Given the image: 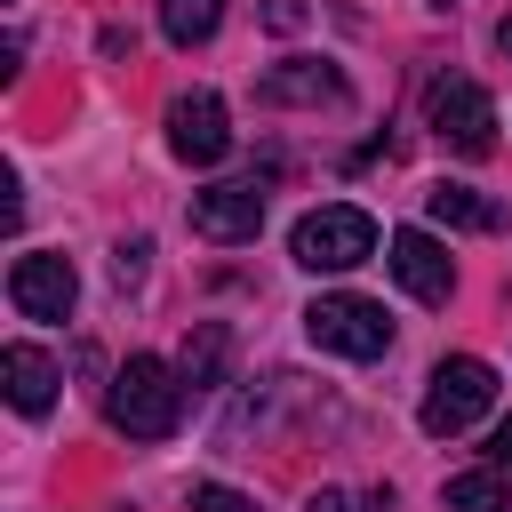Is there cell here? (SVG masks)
<instances>
[{"instance_id": "obj_1", "label": "cell", "mask_w": 512, "mask_h": 512, "mask_svg": "<svg viewBox=\"0 0 512 512\" xmlns=\"http://www.w3.org/2000/svg\"><path fill=\"white\" fill-rule=\"evenodd\" d=\"M104 416H112L128 440H168L176 416H184V368H168V360H152V352H128V360L112 368Z\"/></svg>"}, {"instance_id": "obj_2", "label": "cell", "mask_w": 512, "mask_h": 512, "mask_svg": "<svg viewBox=\"0 0 512 512\" xmlns=\"http://www.w3.org/2000/svg\"><path fill=\"white\" fill-rule=\"evenodd\" d=\"M496 408V368L488 360H472V352H456V360H440L432 368V384H424V432L432 440H456V432H472L480 416Z\"/></svg>"}, {"instance_id": "obj_3", "label": "cell", "mask_w": 512, "mask_h": 512, "mask_svg": "<svg viewBox=\"0 0 512 512\" xmlns=\"http://www.w3.org/2000/svg\"><path fill=\"white\" fill-rule=\"evenodd\" d=\"M304 336H312L320 352H336V360H376V352H392L384 304H376V296H344V288L304 304Z\"/></svg>"}, {"instance_id": "obj_4", "label": "cell", "mask_w": 512, "mask_h": 512, "mask_svg": "<svg viewBox=\"0 0 512 512\" xmlns=\"http://www.w3.org/2000/svg\"><path fill=\"white\" fill-rule=\"evenodd\" d=\"M296 264L304 272H352V264H368L376 256V224H368V208H312L304 224H296Z\"/></svg>"}, {"instance_id": "obj_5", "label": "cell", "mask_w": 512, "mask_h": 512, "mask_svg": "<svg viewBox=\"0 0 512 512\" xmlns=\"http://www.w3.org/2000/svg\"><path fill=\"white\" fill-rule=\"evenodd\" d=\"M424 120H432V136H440L448 152H464V160H480V152L496 144V104H488L480 80H432Z\"/></svg>"}, {"instance_id": "obj_6", "label": "cell", "mask_w": 512, "mask_h": 512, "mask_svg": "<svg viewBox=\"0 0 512 512\" xmlns=\"http://www.w3.org/2000/svg\"><path fill=\"white\" fill-rule=\"evenodd\" d=\"M168 152H176V160H192V168H216V160L232 152V120H224V96H208V88L176 96V104H168Z\"/></svg>"}, {"instance_id": "obj_7", "label": "cell", "mask_w": 512, "mask_h": 512, "mask_svg": "<svg viewBox=\"0 0 512 512\" xmlns=\"http://www.w3.org/2000/svg\"><path fill=\"white\" fill-rule=\"evenodd\" d=\"M8 304L24 312V320H72V304H80V272L64 264V256H16V272H8Z\"/></svg>"}, {"instance_id": "obj_8", "label": "cell", "mask_w": 512, "mask_h": 512, "mask_svg": "<svg viewBox=\"0 0 512 512\" xmlns=\"http://www.w3.org/2000/svg\"><path fill=\"white\" fill-rule=\"evenodd\" d=\"M384 264H392V280H400L416 304H448V296H456V264H448V248H440L432 232H416V224L384 240Z\"/></svg>"}, {"instance_id": "obj_9", "label": "cell", "mask_w": 512, "mask_h": 512, "mask_svg": "<svg viewBox=\"0 0 512 512\" xmlns=\"http://www.w3.org/2000/svg\"><path fill=\"white\" fill-rule=\"evenodd\" d=\"M184 216H192L200 240L240 248V240H256V224H264V192H256V184H208V192H192Z\"/></svg>"}, {"instance_id": "obj_10", "label": "cell", "mask_w": 512, "mask_h": 512, "mask_svg": "<svg viewBox=\"0 0 512 512\" xmlns=\"http://www.w3.org/2000/svg\"><path fill=\"white\" fill-rule=\"evenodd\" d=\"M0 384H8V408H16V416H48L64 376H56V360H48L40 344H8V352H0Z\"/></svg>"}, {"instance_id": "obj_11", "label": "cell", "mask_w": 512, "mask_h": 512, "mask_svg": "<svg viewBox=\"0 0 512 512\" xmlns=\"http://www.w3.org/2000/svg\"><path fill=\"white\" fill-rule=\"evenodd\" d=\"M336 96H344V72H328L312 56H288L256 80V104H336Z\"/></svg>"}, {"instance_id": "obj_12", "label": "cell", "mask_w": 512, "mask_h": 512, "mask_svg": "<svg viewBox=\"0 0 512 512\" xmlns=\"http://www.w3.org/2000/svg\"><path fill=\"white\" fill-rule=\"evenodd\" d=\"M424 208H432L448 232H496V224H504V208H496V200H480L472 184H432V192H424Z\"/></svg>"}, {"instance_id": "obj_13", "label": "cell", "mask_w": 512, "mask_h": 512, "mask_svg": "<svg viewBox=\"0 0 512 512\" xmlns=\"http://www.w3.org/2000/svg\"><path fill=\"white\" fill-rule=\"evenodd\" d=\"M448 512H512V472H504V464L456 472V480H448Z\"/></svg>"}, {"instance_id": "obj_14", "label": "cell", "mask_w": 512, "mask_h": 512, "mask_svg": "<svg viewBox=\"0 0 512 512\" xmlns=\"http://www.w3.org/2000/svg\"><path fill=\"white\" fill-rule=\"evenodd\" d=\"M216 24H224V0H160V32H168L176 48L216 40Z\"/></svg>"}, {"instance_id": "obj_15", "label": "cell", "mask_w": 512, "mask_h": 512, "mask_svg": "<svg viewBox=\"0 0 512 512\" xmlns=\"http://www.w3.org/2000/svg\"><path fill=\"white\" fill-rule=\"evenodd\" d=\"M224 352H232V336H224L216 320H208V328H192V344H184V360H176V368H184V384H192V392H208V384L224 376Z\"/></svg>"}, {"instance_id": "obj_16", "label": "cell", "mask_w": 512, "mask_h": 512, "mask_svg": "<svg viewBox=\"0 0 512 512\" xmlns=\"http://www.w3.org/2000/svg\"><path fill=\"white\" fill-rule=\"evenodd\" d=\"M304 512H392V488H320Z\"/></svg>"}, {"instance_id": "obj_17", "label": "cell", "mask_w": 512, "mask_h": 512, "mask_svg": "<svg viewBox=\"0 0 512 512\" xmlns=\"http://www.w3.org/2000/svg\"><path fill=\"white\" fill-rule=\"evenodd\" d=\"M192 512H256L240 488H224V480H192Z\"/></svg>"}, {"instance_id": "obj_18", "label": "cell", "mask_w": 512, "mask_h": 512, "mask_svg": "<svg viewBox=\"0 0 512 512\" xmlns=\"http://www.w3.org/2000/svg\"><path fill=\"white\" fill-rule=\"evenodd\" d=\"M144 256H152L144 240H120V256H112V280H120V288H128V280H144Z\"/></svg>"}, {"instance_id": "obj_19", "label": "cell", "mask_w": 512, "mask_h": 512, "mask_svg": "<svg viewBox=\"0 0 512 512\" xmlns=\"http://www.w3.org/2000/svg\"><path fill=\"white\" fill-rule=\"evenodd\" d=\"M264 24H272V32H296V24H304V8H296V0H272V8H264Z\"/></svg>"}, {"instance_id": "obj_20", "label": "cell", "mask_w": 512, "mask_h": 512, "mask_svg": "<svg viewBox=\"0 0 512 512\" xmlns=\"http://www.w3.org/2000/svg\"><path fill=\"white\" fill-rule=\"evenodd\" d=\"M488 464H504V472H512V416L496 424V440H488Z\"/></svg>"}, {"instance_id": "obj_21", "label": "cell", "mask_w": 512, "mask_h": 512, "mask_svg": "<svg viewBox=\"0 0 512 512\" xmlns=\"http://www.w3.org/2000/svg\"><path fill=\"white\" fill-rule=\"evenodd\" d=\"M496 48H504V64H512V16H504V24H496Z\"/></svg>"}, {"instance_id": "obj_22", "label": "cell", "mask_w": 512, "mask_h": 512, "mask_svg": "<svg viewBox=\"0 0 512 512\" xmlns=\"http://www.w3.org/2000/svg\"><path fill=\"white\" fill-rule=\"evenodd\" d=\"M432 8H456V0H432Z\"/></svg>"}]
</instances>
